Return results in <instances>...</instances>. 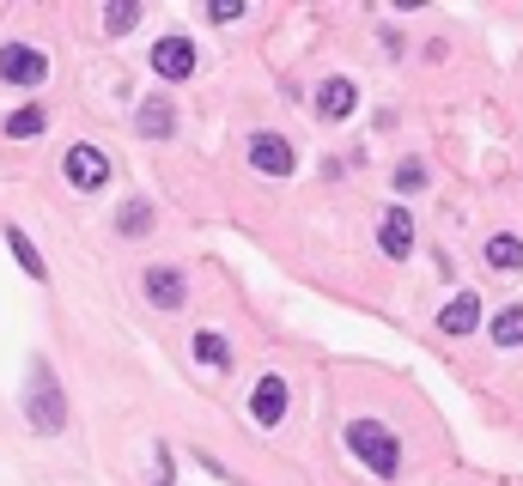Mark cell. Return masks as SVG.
<instances>
[{"label": "cell", "mask_w": 523, "mask_h": 486, "mask_svg": "<svg viewBox=\"0 0 523 486\" xmlns=\"http://www.w3.org/2000/svg\"><path fill=\"white\" fill-rule=\"evenodd\" d=\"M347 450L378 474V480H396V468H402V444H396V432L384 426V420H353L347 426Z\"/></svg>", "instance_id": "cell-1"}, {"label": "cell", "mask_w": 523, "mask_h": 486, "mask_svg": "<svg viewBox=\"0 0 523 486\" xmlns=\"http://www.w3.org/2000/svg\"><path fill=\"white\" fill-rule=\"evenodd\" d=\"M67 183L86 189V195L104 189V183H110V158H104L98 146H67Z\"/></svg>", "instance_id": "cell-2"}, {"label": "cell", "mask_w": 523, "mask_h": 486, "mask_svg": "<svg viewBox=\"0 0 523 486\" xmlns=\"http://www.w3.org/2000/svg\"><path fill=\"white\" fill-rule=\"evenodd\" d=\"M31 420H37V432H61L67 426V408H61V395H55L49 365H37V383H31Z\"/></svg>", "instance_id": "cell-3"}, {"label": "cell", "mask_w": 523, "mask_h": 486, "mask_svg": "<svg viewBox=\"0 0 523 486\" xmlns=\"http://www.w3.org/2000/svg\"><path fill=\"white\" fill-rule=\"evenodd\" d=\"M43 73H49V61L31 43H7V49H0V79H7V86H37Z\"/></svg>", "instance_id": "cell-4"}, {"label": "cell", "mask_w": 523, "mask_h": 486, "mask_svg": "<svg viewBox=\"0 0 523 486\" xmlns=\"http://www.w3.org/2000/svg\"><path fill=\"white\" fill-rule=\"evenodd\" d=\"M250 420L256 426H280L286 420V377H262L250 389Z\"/></svg>", "instance_id": "cell-5"}, {"label": "cell", "mask_w": 523, "mask_h": 486, "mask_svg": "<svg viewBox=\"0 0 523 486\" xmlns=\"http://www.w3.org/2000/svg\"><path fill=\"white\" fill-rule=\"evenodd\" d=\"M153 73H159V79H189V73H195V43H189V37L153 43Z\"/></svg>", "instance_id": "cell-6"}, {"label": "cell", "mask_w": 523, "mask_h": 486, "mask_svg": "<svg viewBox=\"0 0 523 486\" xmlns=\"http://www.w3.org/2000/svg\"><path fill=\"white\" fill-rule=\"evenodd\" d=\"M250 165L268 171V177H292V146H286V134H256V140H250Z\"/></svg>", "instance_id": "cell-7"}, {"label": "cell", "mask_w": 523, "mask_h": 486, "mask_svg": "<svg viewBox=\"0 0 523 486\" xmlns=\"http://www.w3.org/2000/svg\"><path fill=\"white\" fill-rule=\"evenodd\" d=\"M475 322H481V304H475V292H457L451 304L438 310V335H469Z\"/></svg>", "instance_id": "cell-8"}, {"label": "cell", "mask_w": 523, "mask_h": 486, "mask_svg": "<svg viewBox=\"0 0 523 486\" xmlns=\"http://www.w3.org/2000/svg\"><path fill=\"white\" fill-rule=\"evenodd\" d=\"M146 298H153L159 310H177L189 292H183V274L177 268H146Z\"/></svg>", "instance_id": "cell-9"}, {"label": "cell", "mask_w": 523, "mask_h": 486, "mask_svg": "<svg viewBox=\"0 0 523 486\" xmlns=\"http://www.w3.org/2000/svg\"><path fill=\"white\" fill-rule=\"evenodd\" d=\"M353 104H359V92H353V79H323V92H317V110H323L329 122L353 116Z\"/></svg>", "instance_id": "cell-10"}, {"label": "cell", "mask_w": 523, "mask_h": 486, "mask_svg": "<svg viewBox=\"0 0 523 486\" xmlns=\"http://www.w3.org/2000/svg\"><path fill=\"white\" fill-rule=\"evenodd\" d=\"M378 237H384V256H414V225H408V213H384V225H378Z\"/></svg>", "instance_id": "cell-11"}, {"label": "cell", "mask_w": 523, "mask_h": 486, "mask_svg": "<svg viewBox=\"0 0 523 486\" xmlns=\"http://www.w3.org/2000/svg\"><path fill=\"white\" fill-rule=\"evenodd\" d=\"M487 268L517 274V268H523V237H493V243H487Z\"/></svg>", "instance_id": "cell-12"}, {"label": "cell", "mask_w": 523, "mask_h": 486, "mask_svg": "<svg viewBox=\"0 0 523 486\" xmlns=\"http://www.w3.org/2000/svg\"><path fill=\"white\" fill-rule=\"evenodd\" d=\"M171 128H177V116H171V104H165V98H153V104L140 110V134H146V140H165Z\"/></svg>", "instance_id": "cell-13"}, {"label": "cell", "mask_w": 523, "mask_h": 486, "mask_svg": "<svg viewBox=\"0 0 523 486\" xmlns=\"http://www.w3.org/2000/svg\"><path fill=\"white\" fill-rule=\"evenodd\" d=\"M7 250H13V256H19V268H25V274H31V280H43V274H49V268H43V256H37V243H31V237H25V231H19V225H13V231H7Z\"/></svg>", "instance_id": "cell-14"}, {"label": "cell", "mask_w": 523, "mask_h": 486, "mask_svg": "<svg viewBox=\"0 0 523 486\" xmlns=\"http://www.w3.org/2000/svg\"><path fill=\"white\" fill-rule=\"evenodd\" d=\"M195 359H201V365H213V371H226V365H232V347L219 341L213 329H195Z\"/></svg>", "instance_id": "cell-15"}, {"label": "cell", "mask_w": 523, "mask_h": 486, "mask_svg": "<svg viewBox=\"0 0 523 486\" xmlns=\"http://www.w3.org/2000/svg\"><path fill=\"white\" fill-rule=\"evenodd\" d=\"M493 341H499V347H523V304H505V310L493 316Z\"/></svg>", "instance_id": "cell-16"}, {"label": "cell", "mask_w": 523, "mask_h": 486, "mask_svg": "<svg viewBox=\"0 0 523 486\" xmlns=\"http://www.w3.org/2000/svg\"><path fill=\"white\" fill-rule=\"evenodd\" d=\"M7 134H13V140H31V134H43V110H19V116H7Z\"/></svg>", "instance_id": "cell-17"}, {"label": "cell", "mask_w": 523, "mask_h": 486, "mask_svg": "<svg viewBox=\"0 0 523 486\" xmlns=\"http://www.w3.org/2000/svg\"><path fill=\"white\" fill-rule=\"evenodd\" d=\"M134 25H140V7H110V13H104V31H110V37H116V31H134Z\"/></svg>", "instance_id": "cell-18"}, {"label": "cell", "mask_w": 523, "mask_h": 486, "mask_svg": "<svg viewBox=\"0 0 523 486\" xmlns=\"http://www.w3.org/2000/svg\"><path fill=\"white\" fill-rule=\"evenodd\" d=\"M420 183H426V165H402L396 171V189H420Z\"/></svg>", "instance_id": "cell-19"}, {"label": "cell", "mask_w": 523, "mask_h": 486, "mask_svg": "<svg viewBox=\"0 0 523 486\" xmlns=\"http://www.w3.org/2000/svg\"><path fill=\"white\" fill-rule=\"evenodd\" d=\"M122 231H146V207H140V201H134V207L122 213Z\"/></svg>", "instance_id": "cell-20"}, {"label": "cell", "mask_w": 523, "mask_h": 486, "mask_svg": "<svg viewBox=\"0 0 523 486\" xmlns=\"http://www.w3.org/2000/svg\"><path fill=\"white\" fill-rule=\"evenodd\" d=\"M153 486H171V468H165V474H159V480H153Z\"/></svg>", "instance_id": "cell-21"}]
</instances>
